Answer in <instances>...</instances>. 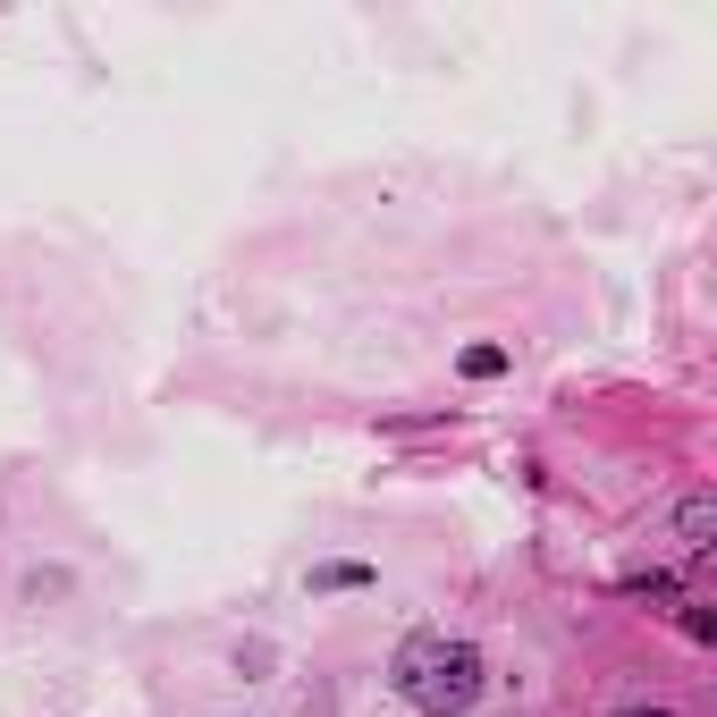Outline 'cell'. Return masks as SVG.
Listing matches in <instances>:
<instances>
[{
  "mask_svg": "<svg viewBox=\"0 0 717 717\" xmlns=\"http://www.w3.org/2000/svg\"><path fill=\"white\" fill-rule=\"evenodd\" d=\"M389 684H397V701H405V709H423V717H464L473 701H482L489 667H482V651H473V642H448V633H414V642L397 651Z\"/></svg>",
  "mask_w": 717,
  "mask_h": 717,
  "instance_id": "obj_1",
  "label": "cell"
},
{
  "mask_svg": "<svg viewBox=\"0 0 717 717\" xmlns=\"http://www.w3.org/2000/svg\"><path fill=\"white\" fill-rule=\"evenodd\" d=\"M676 540H684V549H709L717 540V498L709 489H692L684 507H676Z\"/></svg>",
  "mask_w": 717,
  "mask_h": 717,
  "instance_id": "obj_2",
  "label": "cell"
},
{
  "mask_svg": "<svg viewBox=\"0 0 717 717\" xmlns=\"http://www.w3.org/2000/svg\"><path fill=\"white\" fill-rule=\"evenodd\" d=\"M633 599H651V608H676V574H624Z\"/></svg>",
  "mask_w": 717,
  "mask_h": 717,
  "instance_id": "obj_3",
  "label": "cell"
},
{
  "mask_svg": "<svg viewBox=\"0 0 717 717\" xmlns=\"http://www.w3.org/2000/svg\"><path fill=\"white\" fill-rule=\"evenodd\" d=\"M372 566H313V591H363Z\"/></svg>",
  "mask_w": 717,
  "mask_h": 717,
  "instance_id": "obj_4",
  "label": "cell"
},
{
  "mask_svg": "<svg viewBox=\"0 0 717 717\" xmlns=\"http://www.w3.org/2000/svg\"><path fill=\"white\" fill-rule=\"evenodd\" d=\"M507 372V347H464V380H498Z\"/></svg>",
  "mask_w": 717,
  "mask_h": 717,
  "instance_id": "obj_5",
  "label": "cell"
},
{
  "mask_svg": "<svg viewBox=\"0 0 717 717\" xmlns=\"http://www.w3.org/2000/svg\"><path fill=\"white\" fill-rule=\"evenodd\" d=\"M617 717H676V709H617Z\"/></svg>",
  "mask_w": 717,
  "mask_h": 717,
  "instance_id": "obj_6",
  "label": "cell"
}]
</instances>
